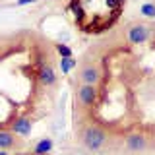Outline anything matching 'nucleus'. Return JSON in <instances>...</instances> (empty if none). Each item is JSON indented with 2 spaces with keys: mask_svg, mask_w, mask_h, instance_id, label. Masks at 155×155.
<instances>
[{
  "mask_svg": "<svg viewBox=\"0 0 155 155\" xmlns=\"http://www.w3.org/2000/svg\"><path fill=\"white\" fill-rule=\"evenodd\" d=\"M72 8L85 33H103L116 21L122 4L118 0H74Z\"/></svg>",
  "mask_w": 155,
  "mask_h": 155,
  "instance_id": "1",
  "label": "nucleus"
},
{
  "mask_svg": "<svg viewBox=\"0 0 155 155\" xmlns=\"http://www.w3.org/2000/svg\"><path fill=\"white\" fill-rule=\"evenodd\" d=\"M81 142H84V145L89 149V151H99L107 142V134L99 128V126L91 124L81 132Z\"/></svg>",
  "mask_w": 155,
  "mask_h": 155,
  "instance_id": "2",
  "label": "nucleus"
},
{
  "mask_svg": "<svg viewBox=\"0 0 155 155\" xmlns=\"http://www.w3.org/2000/svg\"><path fill=\"white\" fill-rule=\"evenodd\" d=\"M78 99L84 107H91L97 101V85H84L78 87Z\"/></svg>",
  "mask_w": 155,
  "mask_h": 155,
  "instance_id": "3",
  "label": "nucleus"
},
{
  "mask_svg": "<svg viewBox=\"0 0 155 155\" xmlns=\"http://www.w3.org/2000/svg\"><path fill=\"white\" fill-rule=\"evenodd\" d=\"M147 35H149V31L143 23H134V25L128 27V39H130L132 45H142V43H145L147 41Z\"/></svg>",
  "mask_w": 155,
  "mask_h": 155,
  "instance_id": "4",
  "label": "nucleus"
},
{
  "mask_svg": "<svg viewBox=\"0 0 155 155\" xmlns=\"http://www.w3.org/2000/svg\"><path fill=\"white\" fill-rule=\"evenodd\" d=\"M80 81L84 85H97L99 84V68L93 64H87L80 72Z\"/></svg>",
  "mask_w": 155,
  "mask_h": 155,
  "instance_id": "5",
  "label": "nucleus"
},
{
  "mask_svg": "<svg viewBox=\"0 0 155 155\" xmlns=\"http://www.w3.org/2000/svg\"><path fill=\"white\" fill-rule=\"evenodd\" d=\"M145 145H147V140L142 134H132L126 138V147L130 151H142V149H145Z\"/></svg>",
  "mask_w": 155,
  "mask_h": 155,
  "instance_id": "6",
  "label": "nucleus"
},
{
  "mask_svg": "<svg viewBox=\"0 0 155 155\" xmlns=\"http://www.w3.org/2000/svg\"><path fill=\"white\" fill-rule=\"evenodd\" d=\"M39 80L45 85H54L56 84V74H54V70H52V66H43L41 72H39Z\"/></svg>",
  "mask_w": 155,
  "mask_h": 155,
  "instance_id": "7",
  "label": "nucleus"
},
{
  "mask_svg": "<svg viewBox=\"0 0 155 155\" xmlns=\"http://www.w3.org/2000/svg\"><path fill=\"white\" fill-rule=\"evenodd\" d=\"M16 138H14L12 132H6V130H0V149H8L12 147Z\"/></svg>",
  "mask_w": 155,
  "mask_h": 155,
  "instance_id": "8",
  "label": "nucleus"
},
{
  "mask_svg": "<svg viewBox=\"0 0 155 155\" xmlns=\"http://www.w3.org/2000/svg\"><path fill=\"white\" fill-rule=\"evenodd\" d=\"M14 128H16V132H18V134H27L29 130H31V124H29V120H27V118H19Z\"/></svg>",
  "mask_w": 155,
  "mask_h": 155,
  "instance_id": "9",
  "label": "nucleus"
},
{
  "mask_svg": "<svg viewBox=\"0 0 155 155\" xmlns=\"http://www.w3.org/2000/svg\"><path fill=\"white\" fill-rule=\"evenodd\" d=\"M51 147H52L51 140H43V142L35 147V153H39V155H41V153H47V151H51Z\"/></svg>",
  "mask_w": 155,
  "mask_h": 155,
  "instance_id": "10",
  "label": "nucleus"
},
{
  "mask_svg": "<svg viewBox=\"0 0 155 155\" xmlns=\"http://www.w3.org/2000/svg\"><path fill=\"white\" fill-rule=\"evenodd\" d=\"M142 12L145 14V16L151 18V16H155V6H153V4H145V6L142 8Z\"/></svg>",
  "mask_w": 155,
  "mask_h": 155,
  "instance_id": "11",
  "label": "nucleus"
},
{
  "mask_svg": "<svg viewBox=\"0 0 155 155\" xmlns=\"http://www.w3.org/2000/svg\"><path fill=\"white\" fill-rule=\"evenodd\" d=\"M0 155H8L6 151H4V149H0Z\"/></svg>",
  "mask_w": 155,
  "mask_h": 155,
  "instance_id": "12",
  "label": "nucleus"
},
{
  "mask_svg": "<svg viewBox=\"0 0 155 155\" xmlns=\"http://www.w3.org/2000/svg\"><path fill=\"white\" fill-rule=\"evenodd\" d=\"M19 155H25V153H19Z\"/></svg>",
  "mask_w": 155,
  "mask_h": 155,
  "instance_id": "13",
  "label": "nucleus"
}]
</instances>
